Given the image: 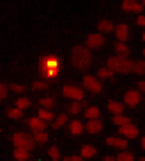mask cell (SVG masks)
Wrapping results in <instances>:
<instances>
[{"label": "cell", "mask_w": 145, "mask_h": 161, "mask_svg": "<svg viewBox=\"0 0 145 161\" xmlns=\"http://www.w3.org/2000/svg\"><path fill=\"white\" fill-rule=\"evenodd\" d=\"M82 86H84V91H91V93H102V84H100L98 77H93V75H84Z\"/></svg>", "instance_id": "5b68a950"}, {"label": "cell", "mask_w": 145, "mask_h": 161, "mask_svg": "<svg viewBox=\"0 0 145 161\" xmlns=\"http://www.w3.org/2000/svg\"><path fill=\"white\" fill-rule=\"evenodd\" d=\"M102 127H105V125H102L100 118H91V120L84 125V130H86L89 134H100V132H102Z\"/></svg>", "instance_id": "9c48e42d"}, {"label": "cell", "mask_w": 145, "mask_h": 161, "mask_svg": "<svg viewBox=\"0 0 145 161\" xmlns=\"http://www.w3.org/2000/svg\"><path fill=\"white\" fill-rule=\"evenodd\" d=\"M111 30H113V23L107 20V18H102L100 23H98V32H100V34H109Z\"/></svg>", "instance_id": "9a60e30c"}, {"label": "cell", "mask_w": 145, "mask_h": 161, "mask_svg": "<svg viewBox=\"0 0 145 161\" xmlns=\"http://www.w3.org/2000/svg\"><path fill=\"white\" fill-rule=\"evenodd\" d=\"M39 118H41V120H46V123H48V120H52L55 116H52V111H50V109H41V111H39Z\"/></svg>", "instance_id": "4316f807"}, {"label": "cell", "mask_w": 145, "mask_h": 161, "mask_svg": "<svg viewBox=\"0 0 145 161\" xmlns=\"http://www.w3.org/2000/svg\"><path fill=\"white\" fill-rule=\"evenodd\" d=\"M82 111H84L86 120H91V118H100V109H98L95 104H93V107H84V109H82Z\"/></svg>", "instance_id": "2e32d148"}, {"label": "cell", "mask_w": 145, "mask_h": 161, "mask_svg": "<svg viewBox=\"0 0 145 161\" xmlns=\"http://www.w3.org/2000/svg\"><path fill=\"white\" fill-rule=\"evenodd\" d=\"M14 159H16V161H27V159H30V150L16 147V150H14Z\"/></svg>", "instance_id": "d6986e66"}, {"label": "cell", "mask_w": 145, "mask_h": 161, "mask_svg": "<svg viewBox=\"0 0 145 161\" xmlns=\"http://www.w3.org/2000/svg\"><path fill=\"white\" fill-rule=\"evenodd\" d=\"M34 143H48V134L46 132H34Z\"/></svg>", "instance_id": "484cf974"}, {"label": "cell", "mask_w": 145, "mask_h": 161, "mask_svg": "<svg viewBox=\"0 0 145 161\" xmlns=\"http://www.w3.org/2000/svg\"><path fill=\"white\" fill-rule=\"evenodd\" d=\"M116 52H118V57H125V55H129V48H127V43H125V41H118V43H116Z\"/></svg>", "instance_id": "7402d4cb"}, {"label": "cell", "mask_w": 145, "mask_h": 161, "mask_svg": "<svg viewBox=\"0 0 145 161\" xmlns=\"http://www.w3.org/2000/svg\"><path fill=\"white\" fill-rule=\"evenodd\" d=\"M41 104H43L46 109H48V107H52V104H55V100H52V98H43V100H41Z\"/></svg>", "instance_id": "d590c367"}, {"label": "cell", "mask_w": 145, "mask_h": 161, "mask_svg": "<svg viewBox=\"0 0 145 161\" xmlns=\"http://www.w3.org/2000/svg\"><path fill=\"white\" fill-rule=\"evenodd\" d=\"M120 136L122 138H138L141 132H138V127L134 123H125V125H120Z\"/></svg>", "instance_id": "52a82bcc"}, {"label": "cell", "mask_w": 145, "mask_h": 161, "mask_svg": "<svg viewBox=\"0 0 145 161\" xmlns=\"http://www.w3.org/2000/svg\"><path fill=\"white\" fill-rule=\"evenodd\" d=\"M102 46H105V34L95 32V34H89L86 36V48L89 50H95V48H102Z\"/></svg>", "instance_id": "ba28073f"}, {"label": "cell", "mask_w": 145, "mask_h": 161, "mask_svg": "<svg viewBox=\"0 0 145 161\" xmlns=\"http://www.w3.org/2000/svg\"><path fill=\"white\" fill-rule=\"evenodd\" d=\"M68 123V114H59L55 118V127H61V125H66Z\"/></svg>", "instance_id": "83f0119b"}, {"label": "cell", "mask_w": 145, "mask_h": 161, "mask_svg": "<svg viewBox=\"0 0 145 161\" xmlns=\"http://www.w3.org/2000/svg\"><path fill=\"white\" fill-rule=\"evenodd\" d=\"M82 159H91V157H95V147L93 145H84L82 147V154H79Z\"/></svg>", "instance_id": "603a6c76"}, {"label": "cell", "mask_w": 145, "mask_h": 161, "mask_svg": "<svg viewBox=\"0 0 145 161\" xmlns=\"http://www.w3.org/2000/svg\"><path fill=\"white\" fill-rule=\"evenodd\" d=\"M141 104V91H127L125 93V107H136Z\"/></svg>", "instance_id": "30bf717a"}, {"label": "cell", "mask_w": 145, "mask_h": 161, "mask_svg": "<svg viewBox=\"0 0 145 161\" xmlns=\"http://www.w3.org/2000/svg\"><path fill=\"white\" fill-rule=\"evenodd\" d=\"M12 141H14L16 147L30 150V152H32V147L36 145V143H34V136H32V134H25V132H16V134L12 136Z\"/></svg>", "instance_id": "7a4b0ae2"}, {"label": "cell", "mask_w": 145, "mask_h": 161, "mask_svg": "<svg viewBox=\"0 0 145 161\" xmlns=\"http://www.w3.org/2000/svg\"><path fill=\"white\" fill-rule=\"evenodd\" d=\"M129 73L143 75V73H145V64H143V59H138V61H132V66H129Z\"/></svg>", "instance_id": "e0dca14e"}, {"label": "cell", "mask_w": 145, "mask_h": 161, "mask_svg": "<svg viewBox=\"0 0 145 161\" xmlns=\"http://www.w3.org/2000/svg\"><path fill=\"white\" fill-rule=\"evenodd\" d=\"M48 154H50V159H55V161H59V159H61V154H59V150H57L55 145H50V150H48Z\"/></svg>", "instance_id": "1f68e13d"}, {"label": "cell", "mask_w": 145, "mask_h": 161, "mask_svg": "<svg viewBox=\"0 0 145 161\" xmlns=\"http://www.w3.org/2000/svg\"><path fill=\"white\" fill-rule=\"evenodd\" d=\"M136 89H138V91H143V89H145V82H143V80H138V84H136Z\"/></svg>", "instance_id": "74e56055"}, {"label": "cell", "mask_w": 145, "mask_h": 161, "mask_svg": "<svg viewBox=\"0 0 145 161\" xmlns=\"http://www.w3.org/2000/svg\"><path fill=\"white\" fill-rule=\"evenodd\" d=\"M68 130H70V134H75V136H77V134L84 132V125H82L79 120H72V123L68 125Z\"/></svg>", "instance_id": "ffe728a7"}, {"label": "cell", "mask_w": 145, "mask_h": 161, "mask_svg": "<svg viewBox=\"0 0 145 161\" xmlns=\"http://www.w3.org/2000/svg\"><path fill=\"white\" fill-rule=\"evenodd\" d=\"M122 9L125 12H143V3L141 0H122Z\"/></svg>", "instance_id": "8fae6325"}, {"label": "cell", "mask_w": 145, "mask_h": 161, "mask_svg": "<svg viewBox=\"0 0 145 161\" xmlns=\"http://www.w3.org/2000/svg\"><path fill=\"white\" fill-rule=\"evenodd\" d=\"M116 161H134V154L127 152V150H120V154L116 157Z\"/></svg>", "instance_id": "d4e9b609"}, {"label": "cell", "mask_w": 145, "mask_h": 161, "mask_svg": "<svg viewBox=\"0 0 145 161\" xmlns=\"http://www.w3.org/2000/svg\"><path fill=\"white\" fill-rule=\"evenodd\" d=\"M102 161H116V157H105Z\"/></svg>", "instance_id": "f35d334b"}, {"label": "cell", "mask_w": 145, "mask_h": 161, "mask_svg": "<svg viewBox=\"0 0 145 161\" xmlns=\"http://www.w3.org/2000/svg\"><path fill=\"white\" fill-rule=\"evenodd\" d=\"M30 104H32V102H30L27 98H20V95H18V102H16V107H18V109H20V111H23V109H27V107H30Z\"/></svg>", "instance_id": "f1b7e54d"}, {"label": "cell", "mask_w": 145, "mask_h": 161, "mask_svg": "<svg viewBox=\"0 0 145 161\" xmlns=\"http://www.w3.org/2000/svg\"><path fill=\"white\" fill-rule=\"evenodd\" d=\"M41 66H43V75L46 77H57V73H59V59L55 57H46L43 61H41Z\"/></svg>", "instance_id": "277c9868"}, {"label": "cell", "mask_w": 145, "mask_h": 161, "mask_svg": "<svg viewBox=\"0 0 145 161\" xmlns=\"http://www.w3.org/2000/svg\"><path fill=\"white\" fill-rule=\"evenodd\" d=\"M82 109H84V100H75V102L68 107V114H70V116H77Z\"/></svg>", "instance_id": "ac0fdd59"}, {"label": "cell", "mask_w": 145, "mask_h": 161, "mask_svg": "<svg viewBox=\"0 0 145 161\" xmlns=\"http://www.w3.org/2000/svg\"><path fill=\"white\" fill-rule=\"evenodd\" d=\"M113 32H116L118 41H127V39H129V27H127V25H116V27H113Z\"/></svg>", "instance_id": "5bb4252c"}, {"label": "cell", "mask_w": 145, "mask_h": 161, "mask_svg": "<svg viewBox=\"0 0 145 161\" xmlns=\"http://www.w3.org/2000/svg\"><path fill=\"white\" fill-rule=\"evenodd\" d=\"M109 77H111V70H109L107 66L98 70V80H109Z\"/></svg>", "instance_id": "f546056e"}, {"label": "cell", "mask_w": 145, "mask_h": 161, "mask_svg": "<svg viewBox=\"0 0 145 161\" xmlns=\"http://www.w3.org/2000/svg\"><path fill=\"white\" fill-rule=\"evenodd\" d=\"M61 93H64L66 98H70V100H84V89L72 86V84H66V86L61 89Z\"/></svg>", "instance_id": "8992f818"}, {"label": "cell", "mask_w": 145, "mask_h": 161, "mask_svg": "<svg viewBox=\"0 0 145 161\" xmlns=\"http://www.w3.org/2000/svg\"><path fill=\"white\" fill-rule=\"evenodd\" d=\"M32 89H34V91H46V89H48V82H34Z\"/></svg>", "instance_id": "d6a6232c"}, {"label": "cell", "mask_w": 145, "mask_h": 161, "mask_svg": "<svg viewBox=\"0 0 145 161\" xmlns=\"http://www.w3.org/2000/svg\"><path fill=\"white\" fill-rule=\"evenodd\" d=\"M138 161H145V159H138Z\"/></svg>", "instance_id": "ab89813d"}, {"label": "cell", "mask_w": 145, "mask_h": 161, "mask_svg": "<svg viewBox=\"0 0 145 161\" xmlns=\"http://www.w3.org/2000/svg\"><path fill=\"white\" fill-rule=\"evenodd\" d=\"M129 66H132V61H129L127 57H118V55H116V57L109 59V66H107V68H109L111 73H129Z\"/></svg>", "instance_id": "3957f363"}, {"label": "cell", "mask_w": 145, "mask_h": 161, "mask_svg": "<svg viewBox=\"0 0 145 161\" xmlns=\"http://www.w3.org/2000/svg\"><path fill=\"white\" fill-rule=\"evenodd\" d=\"M7 89H9V91H16L18 95H20V93H23V91H25L23 86H20V84H9V86H7Z\"/></svg>", "instance_id": "e575fe53"}, {"label": "cell", "mask_w": 145, "mask_h": 161, "mask_svg": "<svg viewBox=\"0 0 145 161\" xmlns=\"http://www.w3.org/2000/svg\"><path fill=\"white\" fill-rule=\"evenodd\" d=\"M27 125L30 127H32V132H46V120H41V118L39 116H34V118H30V120H27Z\"/></svg>", "instance_id": "7c38bea8"}, {"label": "cell", "mask_w": 145, "mask_h": 161, "mask_svg": "<svg viewBox=\"0 0 145 161\" xmlns=\"http://www.w3.org/2000/svg\"><path fill=\"white\" fill-rule=\"evenodd\" d=\"M7 93H9V89H7V84H3V82H0V102H3V100L7 98Z\"/></svg>", "instance_id": "836d02e7"}, {"label": "cell", "mask_w": 145, "mask_h": 161, "mask_svg": "<svg viewBox=\"0 0 145 161\" xmlns=\"http://www.w3.org/2000/svg\"><path fill=\"white\" fill-rule=\"evenodd\" d=\"M107 145H111V147H118V150H125L127 147V138H122V136H118V138H107Z\"/></svg>", "instance_id": "4fadbf2b"}, {"label": "cell", "mask_w": 145, "mask_h": 161, "mask_svg": "<svg viewBox=\"0 0 145 161\" xmlns=\"http://www.w3.org/2000/svg\"><path fill=\"white\" fill-rule=\"evenodd\" d=\"M109 111H111L113 116H116V114H122V111H125V104H122V102H109Z\"/></svg>", "instance_id": "44dd1931"}, {"label": "cell", "mask_w": 145, "mask_h": 161, "mask_svg": "<svg viewBox=\"0 0 145 161\" xmlns=\"http://www.w3.org/2000/svg\"><path fill=\"white\" fill-rule=\"evenodd\" d=\"M125 123H132V120H129V118H127L125 114H116V116H113V125H116V127L125 125Z\"/></svg>", "instance_id": "cb8c5ba5"}, {"label": "cell", "mask_w": 145, "mask_h": 161, "mask_svg": "<svg viewBox=\"0 0 145 161\" xmlns=\"http://www.w3.org/2000/svg\"><path fill=\"white\" fill-rule=\"evenodd\" d=\"M64 161H84L82 157H64Z\"/></svg>", "instance_id": "8d00e7d4"}, {"label": "cell", "mask_w": 145, "mask_h": 161, "mask_svg": "<svg viewBox=\"0 0 145 161\" xmlns=\"http://www.w3.org/2000/svg\"><path fill=\"white\" fill-rule=\"evenodd\" d=\"M93 61V50H89L86 46H75L72 48V66L79 70H86Z\"/></svg>", "instance_id": "6da1fadb"}, {"label": "cell", "mask_w": 145, "mask_h": 161, "mask_svg": "<svg viewBox=\"0 0 145 161\" xmlns=\"http://www.w3.org/2000/svg\"><path fill=\"white\" fill-rule=\"evenodd\" d=\"M20 114H23V111H20L18 107H14V109H9V111H7V116L12 118V120H18V118H20Z\"/></svg>", "instance_id": "4dcf8cb0"}]
</instances>
